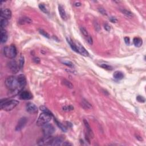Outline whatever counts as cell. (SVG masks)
<instances>
[{
  "instance_id": "obj_1",
  "label": "cell",
  "mask_w": 146,
  "mask_h": 146,
  "mask_svg": "<svg viewBox=\"0 0 146 146\" xmlns=\"http://www.w3.org/2000/svg\"><path fill=\"white\" fill-rule=\"evenodd\" d=\"M5 85L10 91L13 92H19L22 89L18 82L17 77L10 76L6 79Z\"/></svg>"
},
{
  "instance_id": "obj_2",
  "label": "cell",
  "mask_w": 146,
  "mask_h": 146,
  "mask_svg": "<svg viewBox=\"0 0 146 146\" xmlns=\"http://www.w3.org/2000/svg\"><path fill=\"white\" fill-rule=\"evenodd\" d=\"M19 104V102L17 100L11 99H5L4 100H1V109L6 111H9L12 110Z\"/></svg>"
},
{
  "instance_id": "obj_3",
  "label": "cell",
  "mask_w": 146,
  "mask_h": 146,
  "mask_svg": "<svg viewBox=\"0 0 146 146\" xmlns=\"http://www.w3.org/2000/svg\"><path fill=\"white\" fill-rule=\"evenodd\" d=\"M53 117V115L51 114L46 113V112H42L39 115L36 122V125L38 126H43L45 124H47L51 120Z\"/></svg>"
},
{
  "instance_id": "obj_4",
  "label": "cell",
  "mask_w": 146,
  "mask_h": 146,
  "mask_svg": "<svg viewBox=\"0 0 146 146\" xmlns=\"http://www.w3.org/2000/svg\"><path fill=\"white\" fill-rule=\"evenodd\" d=\"M4 55L8 58L13 59L16 57L17 51L16 46L13 45L9 46H6L4 49Z\"/></svg>"
},
{
  "instance_id": "obj_5",
  "label": "cell",
  "mask_w": 146,
  "mask_h": 146,
  "mask_svg": "<svg viewBox=\"0 0 146 146\" xmlns=\"http://www.w3.org/2000/svg\"><path fill=\"white\" fill-rule=\"evenodd\" d=\"M42 131L45 137H48V136H50L51 134L54 133L55 128L52 124H46L45 125L43 126Z\"/></svg>"
},
{
  "instance_id": "obj_6",
  "label": "cell",
  "mask_w": 146,
  "mask_h": 146,
  "mask_svg": "<svg viewBox=\"0 0 146 146\" xmlns=\"http://www.w3.org/2000/svg\"><path fill=\"white\" fill-rule=\"evenodd\" d=\"M76 49H77V53L82 55L84 57H88L89 55V53L88 51L86 50V49L84 48L81 43H79L78 41H76L75 42Z\"/></svg>"
},
{
  "instance_id": "obj_7",
  "label": "cell",
  "mask_w": 146,
  "mask_h": 146,
  "mask_svg": "<svg viewBox=\"0 0 146 146\" xmlns=\"http://www.w3.org/2000/svg\"><path fill=\"white\" fill-rule=\"evenodd\" d=\"M8 67L10 70V71L13 73H17L20 69L19 64L15 60L10 61L8 64Z\"/></svg>"
},
{
  "instance_id": "obj_8",
  "label": "cell",
  "mask_w": 146,
  "mask_h": 146,
  "mask_svg": "<svg viewBox=\"0 0 146 146\" xmlns=\"http://www.w3.org/2000/svg\"><path fill=\"white\" fill-rule=\"evenodd\" d=\"M27 119L26 117H23L19 119V120L18 121L16 127V130L17 131H19L22 130L23 128L25 127V126H26V123H27Z\"/></svg>"
},
{
  "instance_id": "obj_9",
  "label": "cell",
  "mask_w": 146,
  "mask_h": 146,
  "mask_svg": "<svg viewBox=\"0 0 146 146\" xmlns=\"http://www.w3.org/2000/svg\"><path fill=\"white\" fill-rule=\"evenodd\" d=\"M0 15H1V18H4L8 20L11 18L12 13L10 10L9 9H2L0 11Z\"/></svg>"
},
{
  "instance_id": "obj_10",
  "label": "cell",
  "mask_w": 146,
  "mask_h": 146,
  "mask_svg": "<svg viewBox=\"0 0 146 146\" xmlns=\"http://www.w3.org/2000/svg\"><path fill=\"white\" fill-rule=\"evenodd\" d=\"M53 138V137H51L50 136L45 137L44 138L40 139V140L38 141V144L40 146H51Z\"/></svg>"
},
{
  "instance_id": "obj_11",
  "label": "cell",
  "mask_w": 146,
  "mask_h": 146,
  "mask_svg": "<svg viewBox=\"0 0 146 146\" xmlns=\"http://www.w3.org/2000/svg\"><path fill=\"white\" fill-rule=\"evenodd\" d=\"M26 110L30 113H36L37 112L38 108L34 103L30 102L26 104Z\"/></svg>"
},
{
  "instance_id": "obj_12",
  "label": "cell",
  "mask_w": 146,
  "mask_h": 146,
  "mask_svg": "<svg viewBox=\"0 0 146 146\" xmlns=\"http://www.w3.org/2000/svg\"><path fill=\"white\" fill-rule=\"evenodd\" d=\"M33 98V95L30 92L27 91H24L19 94V98L22 100H29Z\"/></svg>"
},
{
  "instance_id": "obj_13",
  "label": "cell",
  "mask_w": 146,
  "mask_h": 146,
  "mask_svg": "<svg viewBox=\"0 0 146 146\" xmlns=\"http://www.w3.org/2000/svg\"><path fill=\"white\" fill-rule=\"evenodd\" d=\"M17 78L18 82H19V84H20L21 88L23 89V88L25 86L26 84V79L25 76L24 74H19V75L17 76Z\"/></svg>"
},
{
  "instance_id": "obj_14",
  "label": "cell",
  "mask_w": 146,
  "mask_h": 146,
  "mask_svg": "<svg viewBox=\"0 0 146 146\" xmlns=\"http://www.w3.org/2000/svg\"><path fill=\"white\" fill-rule=\"evenodd\" d=\"M64 139L61 137H53L52 139V142H51V146H59L62 145L63 143H64Z\"/></svg>"
},
{
  "instance_id": "obj_15",
  "label": "cell",
  "mask_w": 146,
  "mask_h": 146,
  "mask_svg": "<svg viewBox=\"0 0 146 146\" xmlns=\"http://www.w3.org/2000/svg\"><path fill=\"white\" fill-rule=\"evenodd\" d=\"M31 22H32V20L27 17H23L19 18V20H18V24L21 25L30 24Z\"/></svg>"
},
{
  "instance_id": "obj_16",
  "label": "cell",
  "mask_w": 146,
  "mask_h": 146,
  "mask_svg": "<svg viewBox=\"0 0 146 146\" xmlns=\"http://www.w3.org/2000/svg\"><path fill=\"white\" fill-rule=\"evenodd\" d=\"M8 33L5 29H1V42L2 44L5 43L8 40Z\"/></svg>"
},
{
  "instance_id": "obj_17",
  "label": "cell",
  "mask_w": 146,
  "mask_h": 146,
  "mask_svg": "<svg viewBox=\"0 0 146 146\" xmlns=\"http://www.w3.org/2000/svg\"><path fill=\"white\" fill-rule=\"evenodd\" d=\"M58 11L61 18H62L63 20H66L67 16H66V11L64 10V7L62 5H59L58 6Z\"/></svg>"
},
{
  "instance_id": "obj_18",
  "label": "cell",
  "mask_w": 146,
  "mask_h": 146,
  "mask_svg": "<svg viewBox=\"0 0 146 146\" xmlns=\"http://www.w3.org/2000/svg\"><path fill=\"white\" fill-rule=\"evenodd\" d=\"M83 122H84V126H85L86 130H87L88 135H89L91 137H94L93 132H92V131L91 130V128L90 127V124H89V123H88L87 121L85 120V119H84Z\"/></svg>"
},
{
  "instance_id": "obj_19",
  "label": "cell",
  "mask_w": 146,
  "mask_h": 146,
  "mask_svg": "<svg viewBox=\"0 0 146 146\" xmlns=\"http://www.w3.org/2000/svg\"><path fill=\"white\" fill-rule=\"evenodd\" d=\"M113 77L117 80H121L124 78V74L120 71H117L114 73Z\"/></svg>"
},
{
  "instance_id": "obj_20",
  "label": "cell",
  "mask_w": 146,
  "mask_h": 146,
  "mask_svg": "<svg viewBox=\"0 0 146 146\" xmlns=\"http://www.w3.org/2000/svg\"><path fill=\"white\" fill-rule=\"evenodd\" d=\"M133 42H134V45H135L136 47H140V46H142L143 44L142 39H141L140 38H139V37L134 38V40H133Z\"/></svg>"
},
{
  "instance_id": "obj_21",
  "label": "cell",
  "mask_w": 146,
  "mask_h": 146,
  "mask_svg": "<svg viewBox=\"0 0 146 146\" xmlns=\"http://www.w3.org/2000/svg\"><path fill=\"white\" fill-rule=\"evenodd\" d=\"M66 39H67L68 44H69L70 46V47L73 50H74V51H75V52L77 53V49H76L75 42H73V41L72 40V39H71L70 38H69V37L66 38Z\"/></svg>"
},
{
  "instance_id": "obj_22",
  "label": "cell",
  "mask_w": 146,
  "mask_h": 146,
  "mask_svg": "<svg viewBox=\"0 0 146 146\" xmlns=\"http://www.w3.org/2000/svg\"><path fill=\"white\" fill-rule=\"evenodd\" d=\"M81 106L83 108H84V109H90L92 107L91 104L90 103L87 101L85 99H83L81 102Z\"/></svg>"
},
{
  "instance_id": "obj_23",
  "label": "cell",
  "mask_w": 146,
  "mask_h": 146,
  "mask_svg": "<svg viewBox=\"0 0 146 146\" xmlns=\"http://www.w3.org/2000/svg\"><path fill=\"white\" fill-rule=\"evenodd\" d=\"M80 30H81V33H82V34L83 35V36H84V37H85L86 38H88L89 36H90V35L89 34V33H88V31H87V30H86L84 27H81L80 28Z\"/></svg>"
},
{
  "instance_id": "obj_24",
  "label": "cell",
  "mask_w": 146,
  "mask_h": 146,
  "mask_svg": "<svg viewBox=\"0 0 146 146\" xmlns=\"http://www.w3.org/2000/svg\"><path fill=\"white\" fill-rule=\"evenodd\" d=\"M8 24V19H4V18H1V29H4V27H5Z\"/></svg>"
},
{
  "instance_id": "obj_25",
  "label": "cell",
  "mask_w": 146,
  "mask_h": 146,
  "mask_svg": "<svg viewBox=\"0 0 146 146\" xmlns=\"http://www.w3.org/2000/svg\"><path fill=\"white\" fill-rule=\"evenodd\" d=\"M61 62H62L64 64V65L67 66L69 67H74V64H73V63L71 62V61H67V60H62L61 61Z\"/></svg>"
},
{
  "instance_id": "obj_26",
  "label": "cell",
  "mask_w": 146,
  "mask_h": 146,
  "mask_svg": "<svg viewBox=\"0 0 146 146\" xmlns=\"http://www.w3.org/2000/svg\"><path fill=\"white\" fill-rule=\"evenodd\" d=\"M121 11H122V12L123 13L125 16H127V17L131 18V17H132V16H133V14H132L131 11H130L129 10H127L122 9Z\"/></svg>"
},
{
  "instance_id": "obj_27",
  "label": "cell",
  "mask_w": 146,
  "mask_h": 146,
  "mask_svg": "<svg viewBox=\"0 0 146 146\" xmlns=\"http://www.w3.org/2000/svg\"><path fill=\"white\" fill-rule=\"evenodd\" d=\"M100 66L103 69L107 70H112V67L111 66L109 65V64H100Z\"/></svg>"
},
{
  "instance_id": "obj_28",
  "label": "cell",
  "mask_w": 146,
  "mask_h": 146,
  "mask_svg": "<svg viewBox=\"0 0 146 146\" xmlns=\"http://www.w3.org/2000/svg\"><path fill=\"white\" fill-rule=\"evenodd\" d=\"M63 82H64V85L67 86V87L70 88V89H73V84L71 83L70 82H69V81L66 80V79H64V81H63Z\"/></svg>"
},
{
  "instance_id": "obj_29",
  "label": "cell",
  "mask_w": 146,
  "mask_h": 146,
  "mask_svg": "<svg viewBox=\"0 0 146 146\" xmlns=\"http://www.w3.org/2000/svg\"><path fill=\"white\" fill-rule=\"evenodd\" d=\"M40 110L42 111L43 112H46V113H48V114H51V115H53L52 112H51L49 109H47V108H46V107H45V106H41Z\"/></svg>"
},
{
  "instance_id": "obj_30",
  "label": "cell",
  "mask_w": 146,
  "mask_h": 146,
  "mask_svg": "<svg viewBox=\"0 0 146 146\" xmlns=\"http://www.w3.org/2000/svg\"><path fill=\"white\" fill-rule=\"evenodd\" d=\"M39 8L40 9L41 11H42L43 12L45 13H48V10L47 9V8L44 5V4H40L39 5Z\"/></svg>"
},
{
  "instance_id": "obj_31",
  "label": "cell",
  "mask_w": 146,
  "mask_h": 146,
  "mask_svg": "<svg viewBox=\"0 0 146 146\" xmlns=\"http://www.w3.org/2000/svg\"><path fill=\"white\" fill-rule=\"evenodd\" d=\"M55 122H56V123H57V126H58V127L60 128L61 129V130H62L63 131H64V132H66V131H67V130H66V128L64 127V126H63L62 124L61 123H59L58 121V120H57L55 119Z\"/></svg>"
},
{
  "instance_id": "obj_32",
  "label": "cell",
  "mask_w": 146,
  "mask_h": 146,
  "mask_svg": "<svg viewBox=\"0 0 146 146\" xmlns=\"http://www.w3.org/2000/svg\"><path fill=\"white\" fill-rule=\"evenodd\" d=\"M39 33H40L41 34H42V36H44L45 37L47 38H50L49 34H48L47 32H46L45 31H44V30H42V29L39 30Z\"/></svg>"
},
{
  "instance_id": "obj_33",
  "label": "cell",
  "mask_w": 146,
  "mask_h": 146,
  "mask_svg": "<svg viewBox=\"0 0 146 146\" xmlns=\"http://www.w3.org/2000/svg\"><path fill=\"white\" fill-rule=\"evenodd\" d=\"M74 109V107L72 106H66L63 107V110L65 111H69L73 110Z\"/></svg>"
},
{
  "instance_id": "obj_34",
  "label": "cell",
  "mask_w": 146,
  "mask_h": 146,
  "mask_svg": "<svg viewBox=\"0 0 146 146\" xmlns=\"http://www.w3.org/2000/svg\"><path fill=\"white\" fill-rule=\"evenodd\" d=\"M24 58L22 56H21L20 58V59H19V67H20V69H22L23 67H24Z\"/></svg>"
},
{
  "instance_id": "obj_35",
  "label": "cell",
  "mask_w": 146,
  "mask_h": 146,
  "mask_svg": "<svg viewBox=\"0 0 146 146\" xmlns=\"http://www.w3.org/2000/svg\"><path fill=\"white\" fill-rule=\"evenodd\" d=\"M137 100L140 103L145 102V99H144V98L141 95L137 96Z\"/></svg>"
},
{
  "instance_id": "obj_36",
  "label": "cell",
  "mask_w": 146,
  "mask_h": 146,
  "mask_svg": "<svg viewBox=\"0 0 146 146\" xmlns=\"http://www.w3.org/2000/svg\"><path fill=\"white\" fill-rule=\"evenodd\" d=\"M98 10L99 11V13H100L101 14L104 15V16H106V15H107V12H106V11L103 9V8H99Z\"/></svg>"
},
{
  "instance_id": "obj_37",
  "label": "cell",
  "mask_w": 146,
  "mask_h": 146,
  "mask_svg": "<svg viewBox=\"0 0 146 146\" xmlns=\"http://www.w3.org/2000/svg\"><path fill=\"white\" fill-rule=\"evenodd\" d=\"M86 40H87V42L89 43L90 45L93 44V40H92V37H91V36H89L88 38H86Z\"/></svg>"
},
{
  "instance_id": "obj_38",
  "label": "cell",
  "mask_w": 146,
  "mask_h": 146,
  "mask_svg": "<svg viewBox=\"0 0 146 146\" xmlns=\"http://www.w3.org/2000/svg\"><path fill=\"white\" fill-rule=\"evenodd\" d=\"M104 29H105L107 31H110L111 30L110 26L109 25L107 24L104 25Z\"/></svg>"
},
{
  "instance_id": "obj_39",
  "label": "cell",
  "mask_w": 146,
  "mask_h": 146,
  "mask_svg": "<svg viewBox=\"0 0 146 146\" xmlns=\"http://www.w3.org/2000/svg\"><path fill=\"white\" fill-rule=\"evenodd\" d=\"M124 42H125L126 45H129L130 43V38L127 37V36H126V37H124Z\"/></svg>"
},
{
  "instance_id": "obj_40",
  "label": "cell",
  "mask_w": 146,
  "mask_h": 146,
  "mask_svg": "<svg viewBox=\"0 0 146 146\" xmlns=\"http://www.w3.org/2000/svg\"><path fill=\"white\" fill-rule=\"evenodd\" d=\"M110 19L111 22H112V23H116L117 22V19L115 17H111L110 18Z\"/></svg>"
},
{
  "instance_id": "obj_41",
  "label": "cell",
  "mask_w": 146,
  "mask_h": 146,
  "mask_svg": "<svg viewBox=\"0 0 146 146\" xmlns=\"http://www.w3.org/2000/svg\"><path fill=\"white\" fill-rule=\"evenodd\" d=\"M33 61H34V62L35 63H36V64H38V63H39V62H40V59H39V58H37V57L34 58L33 59Z\"/></svg>"
},
{
  "instance_id": "obj_42",
  "label": "cell",
  "mask_w": 146,
  "mask_h": 146,
  "mask_svg": "<svg viewBox=\"0 0 146 146\" xmlns=\"http://www.w3.org/2000/svg\"><path fill=\"white\" fill-rule=\"evenodd\" d=\"M62 145H64V146H69V145L72 146V144H71V143H68V142H66L63 143Z\"/></svg>"
},
{
  "instance_id": "obj_43",
  "label": "cell",
  "mask_w": 146,
  "mask_h": 146,
  "mask_svg": "<svg viewBox=\"0 0 146 146\" xmlns=\"http://www.w3.org/2000/svg\"><path fill=\"white\" fill-rule=\"evenodd\" d=\"M75 5L76 6H79L81 5V3H79V2H77V3H75Z\"/></svg>"
}]
</instances>
